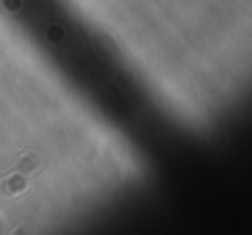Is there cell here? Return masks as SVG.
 I'll return each instance as SVG.
<instances>
[{"label":"cell","instance_id":"cell-1","mask_svg":"<svg viewBox=\"0 0 252 235\" xmlns=\"http://www.w3.org/2000/svg\"><path fill=\"white\" fill-rule=\"evenodd\" d=\"M5 191H8V193H20V191H25V178H23V176H10V178H5Z\"/></svg>","mask_w":252,"mask_h":235}]
</instances>
